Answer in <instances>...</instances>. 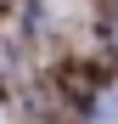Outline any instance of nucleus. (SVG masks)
Here are the masks:
<instances>
[{"mask_svg":"<svg viewBox=\"0 0 118 124\" xmlns=\"http://www.w3.org/2000/svg\"><path fill=\"white\" fill-rule=\"evenodd\" d=\"M90 124H118V90L101 101V107H96V118H90Z\"/></svg>","mask_w":118,"mask_h":124,"instance_id":"1","label":"nucleus"}]
</instances>
